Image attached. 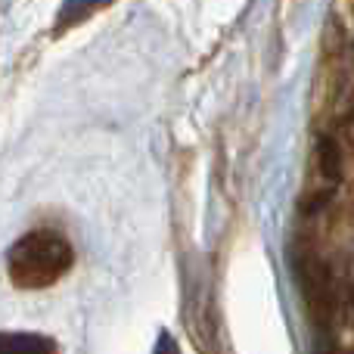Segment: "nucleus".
Returning <instances> with one entry per match:
<instances>
[{
  "label": "nucleus",
  "instance_id": "nucleus-1",
  "mask_svg": "<svg viewBox=\"0 0 354 354\" xmlns=\"http://www.w3.org/2000/svg\"><path fill=\"white\" fill-rule=\"evenodd\" d=\"M72 268V245L53 230H31L6 255L10 280L22 289H44Z\"/></svg>",
  "mask_w": 354,
  "mask_h": 354
},
{
  "label": "nucleus",
  "instance_id": "nucleus-2",
  "mask_svg": "<svg viewBox=\"0 0 354 354\" xmlns=\"http://www.w3.org/2000/svg\"><path fill=\"white\" fill-rule=\"evenodd\" d=\"M0 351H53V342L41 336H0Z\"/></svg>",
  "mask_w": 354,
  "mask_h": 354
},
{
  "label": "nucleus",
  "instance_id": "nucleus-3",
  "mask_svg": "<svg viewBox=\"0 0 354 354\" xmlns=\"http://www.w3.org/2000/svg\"><path fill=\"white\" fill-rule=\"evenodd\" d=\"M348 134H351V143H354V122H351V128H348Z\"/></svg>",
  "mask_w": 354,
  "mask_h": 354
}]
</instances>
